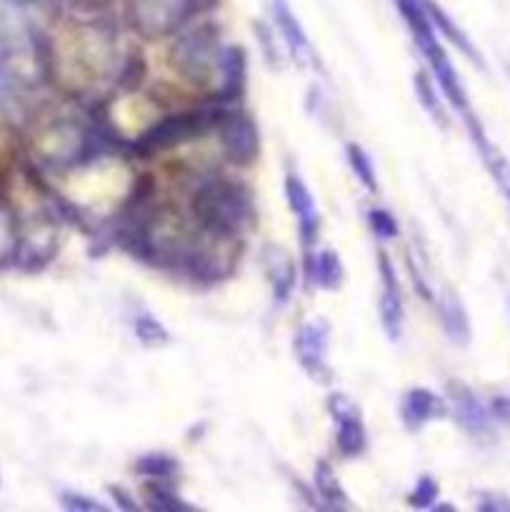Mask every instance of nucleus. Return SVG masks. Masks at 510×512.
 <instances>
[{
    "instance_id": "nucleus-2",
    "label": "nucleus",
    "mask_w": 510,
    "mask_h": 512,
    "mask_svg": "<svg viewBox=\"0 0 510 512\" xmlns=\"http://www.w3.org/2000/svg\"><path fill=\"white\" fill-rule=\"evenodd\" d=\"M395 3H398L400 13H403V18H405V23H408L413 38L418 40L420 50H423V55L428 58L430 68L435 70V78H438L440 88H443L445 95L453 100L455 108L468 110V100H465L463 85H460V80H458V75H455L453 65H450L448 55L443 53L438 38H435L433 23H430L428 10H425L423 0H395Z\"/></svg>"
},
{
    "instance_id": "nucleus-19",
    "label": "nucleus",
    "mask_w": 510,
    "mask_h": 512,
    "mask_svg": "<svg viewBox=\"0 0 510 512\" xmlns=\"http://www.w3.org/2000/svg\"><path fill=\"white\" fill-rule=\"evenodd\" d=\"M18 105V83H15V75L0 63V118L10 115Z\"/></svg>"
},
{
    "instance_id": "nucleus-24",
    "label": "nucleus",
    "mask_w": 510,
    "mask_h": 512,
    "mask_svg": "<svg viewBox=\"0 0 510 512\" xmlns=\"http://www.w3.org/2000/svg\"><path fill=\"white\" fill-rule=\"evenodd\" d=\"M173 468L175 463L170 458H165V455H148V458H143L138 463V470L143 475H168Z\"/></svg>"
},
{
    "instance_id": "nucleus-7",
    "label": "nucleus",
    "mask_w": 510,
    "mask_h": 512,
    "mask_svg": "<svg viewBox=\"0 0 510 512\" xmlns=\"http://www.w3.org/2000/svg\"><path fill=\"white\" fill-rule=\"evenodd\" d=\"M208 125V120L200 113L190 115H178V118H168L163 123L155 125L150 133H145V138L140 140L143 148H163V145L180 143V140H188L193 135H198V130H203Z\"/></svg>"
},
{
    "instance_id": "nucleus-23",
    "label": "nucleus",
    "mask_w": 510,
    "mask_h": 512,
    "mask_svg": "<svg viewBox=\"0 0 510 512\" xmlns=\"http://www.w3.org/2000/svg\"><path fill=\"white\" fill-rule=\"evenodd\" d=\"M370 225H373L380 238H395L398 235V223H395L388 210H370Z\"/></svg>"
},
{
    "instance_id": "nucleus-21",
    "label": "nucleus",
    "mask_w": 510,
    "mask_h": 512,
    "mask_svg": "<svg viewBox=\"0 0 510 512\" xmlns=\"http://www.w3.org/2000/svg\"><path fill=\"white\" fill-rule=\"evenodd\" d=\"M415 90H418L420 100H423L425 108L430 110V115H433L435 120H440V123H445L443 108H440L438 98H435L433 88H430V83H428V78H425V75H418V78H415Z\"/></svg>"
},
{
    "instance_id": "nucleus-14",
    "label": "nucleus",
    "mask_w": 510,
    "mask_h": 512,
    "mask_svg": "<svg viewBox=\"0 0 510 512\" xmlns=\"http://www.w3.org/2000/svg\"><path fill=\"white\" fill-rule=\"evenodd\" d=\"M310 273L320 288H338L343 280V265L333 250H323L315 255V260H310Z\"/></svg>"
},
{
    "instance_id": "nucleus-4",
    "label": "nucleus",
    "mask_w": 510,
    "mask_h": 512,
    "mask_svg": "<svg viewBox=\"0 0 510 512\" xmlns=\"http://www.w3.org/2000/svg\"><path fill=\"white\" fill-rule=\"evenodd\" d=\"M198 0H130V18L143 35H165L185 23Z\"/></svg>"
},
{
    "instance_id": "nucleus-10",
    "label": "nucleus",
    "mask_w": 510,
    "mask_h": 512,
    "mask_svg": "<svg viewBox=\"0 0 510 512\" xmlns=\"http://www.w3.org/2000/svg\"><path fill=\"white\" fill-rule=\"evenodd\" d=\"M295 350L310 375H318L325 370V350H328V330L323 323H308L300 328L298 340H295Z\"/></svg>"
},
{
    "instance_id": "nucleus-5",
    "label": "nucleus",
    "mask_w": 510,
    "mask_h": 512,
    "mask_svg": "<svg viewBox=\"0 0 510 512\" xmlns=\"http://www.w3.org/2000/svg\"><path fill=\"white\" fill-rule=\"evenodd\" d=\"M220 140H223L228 158L238 165L253 163L255 155H258V128L243 113L225 120L223 128H220Z\"/></svg>"
},
{
    "instance_id": "nucleus-28",
    "label": "nucleus",
    "mask_w": 510,
    "mask_h": 512,
    "mask_svg": "<svg viewBox=\"0 0 510 512\" xmlns=\"http://www.w3.org/2000/svg\"><path fill=\"white\" fill-rule=\"evenodd\" d=\"M85 3H98V0H85Z\"/></svg>"
},
{
    "instance_id": "nucleus-25",
    "label": "nucleus",
    "mask_w": 510,
    "mask_h": 512,
    "mask_svg": "<svg viewBox=\"0 0 510 512\" xmlns=\"http://www.w3.org/2000/svg\"><path fill=\"white\" fill-rule=\"evenodd\" d=\"M413 493L415 495H413V498H410V503L418 505V508H428V505L435 500V495H438V485H435L433 480L423 478L418 483V488L413 490Z\"/></svg>"
},
{
    "instance_id": "nucleus-8",
    "label": "nucleus",
    "mask_w": 510,
    "mask_h": 512,
    "mask_svg": "<svg viewBox=\"0 0 510 512\" xmlns=\"http://www.w3.org/2000/svg\"><path fill=\"white\" fill-rule=\"evenodd\" d=\"M380 283H383V295H380V315L390 338H398L400 325H403V298H400V283L395 278V270L385 255H380Z\"/></svg>"
},
{
    "instance_id": "nucleus-17",
    "label": "nucleus",
    "mask_w": 510,
    "mask_h": 512,
    "mask_svg": "<svg viewBox=\"0 0 510 512\" xmlns=\"http://www.w3.org/2000/svg\"><path fill=\"white\" fill-rule=\"evenodd\" d=\"M348 160H350V168L355 170V175H358L360 183H363L365 188L370 190L378 188V183H375L373 163H370L368 153H363V148H358V145H348Z\"/></svg>"
},
{
    "instance_id": "nucleus-27",
    "label": "nucleus",
    "mask_w": 510,
    "mask_h": 512,
    "mask_svg": "<svg viewBox=\"0 0 510 512\" xmlns=\"http://www.w3.org/2000/svg\"><path fill=\"white\" fill-rule=\"evenodd\" d=\"M490 415L498 420H505V423H510V398H505V395L495 398L493 405H490Z\"/></svg>"
},
{
    "instance_id": "nucleus-3",
    "label": "nucleus",
    "mask_w": 510,
    "mask_h": 512,
    "mask_svg": "<svg viewBox=\"0 0 510 512\" xmlns=\"http://www.w3.org/2000/svg\"><path fill=\"white\" fill-rule=\"evenodd\" d=\"M218 63V30L213 25H200L180 35L173 45V65L180 75L193 83H203Z\"/></svg>"
},
{
    "instance_id": "nucleus-15",
    "label": "nucleus",
    "mask_w": 510,
    "mask_h": 512,
    "mask_svg": "<svg viewBox=\"0 0 510 512\" xmlns=\"http://www.w3.org/2000/svg\"><path fill=\"white\" fill-rule=\"evenodd\" d=\"M440 318H443V325L450 333V338H455L458 343H465V340H468L470 325H468V318H465L463 305L458 303V298L445 295V298L440 300Z\"/></svg>"
},
{
    "instance_id": "nucleus-16",
    "label": "nucleus",
    "mask_w": 510,
    "mask_h": 512,
    "mask_svg": "<svg viewBox=\"0 0 510 512\" xmlns=\"http://www.w3.org/2000/svg\"><path fill=\"white\" fill-rule=\"evenodd\" d=\"M268 270H270V278H273L275 293H278L280 300H285L290 295V290H293V283H295L293 263H290V258H285L280 250H270Z\"/></svg>"
},
{
    "instance_id": "nucleus-6",
    "label": "nucleus",
    "mask_w": 510,
    "mask_h": 512,
    "mask_svg": "<svg viewBox=\"0 0 510 512\" xmlns=\"http://www.w3.org/2000/svg\"><path fill=\"white\" fill-rule=\"evenodd\" d=\"M330 413L338 423V450L343 455H358L365 448V428L358 418V410L338 395L330 400Z\"/></svg>"
},
{
    "instance_id": "nucleus-18",
    "label": "nucleus",
    "mask_w": 510,
    "mask_h": 512,
    "mask_svg": "<svg viewBox=\"0 0 510 512\" xmlns=\"http://www.w3.org/2000/svg\"><path fill=\"white\" fill-rule=\"evenodd\" d=\"M315 488H318V493L323 495L330 505H345L343 490L335 483L333 473H330V468L325 463H320L318 470H315Z\"/></svg>"
},
{
    "instance_id": "nucleus-12",
    "label": "nucleus",
    "mask_w": 510,
    "mask_h": 512,
    "mask_svg": "<svg viewBox=\"0 0 510 512\" xmlns=\"http://www.w3.org/2000/svg\"><path fill=\"white\" fill-rule=\"evenodd\" d=\"M453 408H455V418L460 420L465 430L470 433H485L490 428V410L475 398L470 390L465 388H455L453 390Z\"/></svg>"
},
{
    "instance_id": "nucleus-9",
    "label": "nucleus",
    "mask_w": 510,
    "mask_h": 512,
    "mask_svg": "<svg viewBox=\"0 0 510 512\" xmlns=\"http://www.w3.org/2000/svg\"><path fill=\"white\" fill-rule=\"evenodd\" d=\"M285 193H288L290 208L298 215L303 243L310 245L315 240V230H318V210H315L313 198H310L308 188L295 173H288V178H285Z\"/></svg>"
},
{
    "instance_id": "nucleus-1",
    "label": "nucleus",
    "mask_w": 510,
    "mask_h": 512,
    "mask_svg": "<svg viewBox=\"0 0 510 512\" xmlns=\"http://www.w3.org/2000/svg\"><path fill=\"white\" fill-rule=\"evenodd\" d=\"M193 215L213 235H235L253 215L243 185L233 180H210L195 193Z\"/></svg>"
},
{
    "instance_id": "nucleus-26",
    "label": "nucleus",
    "mask_w": 510,
    "mask_h": 512,
    "mask_svg": "<svg viewBox=\"0 0 510 512\" xmlns=\"http://www.w3.org/2000/svg\"><path fill=\"white\" fill-rule=\"evenodd\" d=\"M63 508L78 512V510H105V505L95 503V500H88V498H80V495H65Z\"/></svg>"
},
{
    "instance_id": "nucleus-13",
    "label": "nucleus",
    "mask_w": 510,
    "mask_h": 512,
    "mask_svg": "<svg viewBox=\"0 0 510 512\" xmlns=\"http://www.w3.org/2000/svg\"><path fill=\"white\" fill-rule=\"evenodd\" d=\"M440 415V400L430 390L413 388L403 400V420L408 428H420L423 423Z\"/></svg>"
},
{
    "instance_id": "nucleus-11",
    "label": "nucleus",
    "mask_w": 510,
    "mask_h": 512,
    "mask_svg": "<svg viewBox=\"0 0 510 512\" xmlns=\"http://www.w3.org/2000/svg\"><path fill=\"white\" fill-rule=\"evenodd\" d=\"M273 15L280 33H283L285 43H288L290 53H293L300 63H310V60H313V53H310L308 35L303 33V28H300V23L295 20V15L290 13L288 3H285V0H273Z\"/></svg>"
},
{
    "instance_id": "nucleus-20",
    "label": "nucleus",
    "mask_w": 510,
    "mask_h": 512,
    "mask_svg": "<svg viewBox=\"0 0 510 512\" xmlns=\"http://www.w3.org/2000/svg\"><path fill=\"white\" fill-rule=\"evenodd\" d=\"M135 333H138V338L148 345H158L163 343V340H168V333H165L153 318H148V315H143V318L135 323Z\"/></svg>"
},
{
    "instance_id": "nucleus-22",
    "label": "nucleus",
    "mask_w": 510,
    "mask_h": 512,
    "mask_svg": "<svg viewBox=\"0 0 510 512\" xmlns=\"http://www.w3.org/2000/svg\"><path fill=\"white\" fill-rule=\"evenodd\" d=\"M15 250V225L5 208H0V260Z\"/></svg>"
}]
</instances>
